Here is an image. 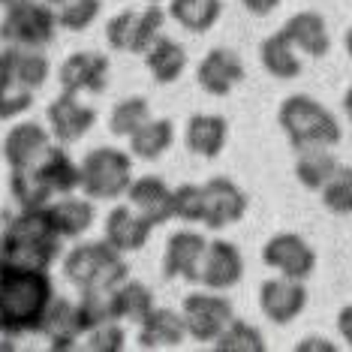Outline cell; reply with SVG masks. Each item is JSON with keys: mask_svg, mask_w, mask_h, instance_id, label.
Listing matches in <instances>:
<instances>
[{"mask_svg": "<svg viewBox=\"0 0 352 352\" xmlns=\"http://www.w3.org/2000/svg\"><path fill=\"white\" fill-rule=\"evenodd\" d=\"M343 43H346V54H349V60H352V28L346 30V39H343Z\"/></svg>", "mask_w": 352, "mask_h": 352, "instance_id": "cell-45", "label": "cell"}, {"mask_svg": "<svg viewBox=\"0 0 352 352\" xmlns=\"http://www.w3.org/2000/svg\"><path fill=\"white\" fill-rule=\"evenodd\" d=\"M196 82L208 97H229L244 82V60L232 49H211L199 60Z\"/></svg>", "mask_w": 352, "mask_h": 352, "instance_id": "cell-17", "label": "cell"}, {"mask_svg": "<svg viewBox=\"0 0 352 352\" xmlns=\"http://www.w3.org/2000/svg\"><path fill=\"white\" fill-rule=\"evenodd\" d=\"M181 316L187 325V338H193L199 343H214L220 338V331L232 322L235 307L223 292L202 289V292H190L181 301Z\"/></svg>", "mask_w": 352, "mask_h": 352, "instance_id": "cell-8", "label": "cell"}, {"mask_svg": "<svg viewBox=\"0 0 352 352\" xmlns=\"http://www.w3.org/2000/svg\"><path fill=\"white\" fill-rule=\"evenodd\" d=\"M172 142H175V124L169 118H148V121L130 135V154L135 160L154 163V160H160L172 148Z\"/></svg>", "mask_w": 352, "mask_h": 352, "instance_id": "cell-30", "label": "cell"}, {"mask_svg": "<svg viewBox=\"0 0 352 352\" xmlns=\"http://www.w3.org/2000/svg\"><path fill=\"white\" fill-rule=\"evenodd\" d=\"M52 298L54 283L49 271L6 265L0 274V334H36Z\"/></svg>", "mask_w": 352, "mask_h": 352, "instance_id": "cell-1", "label": "cell"}, {"mask_svg": "<svg viewBox=\"0 0 352 352\" xmlns=\"http://www.w3.org/2000/svg\"><path fill=\"white\" fill-rule=\"evenodd\" d=\"M28 169H34V175L43 181V187L49 190L52 199L67 196V193H76L78 181H82L78 163L69 157L67 145H58V142H54V145L45 151V154L39 157L34 166H28Z\"/></svg>", "mask_w": 352, "mask_h": 352, "instance_id": "cell-19", "label": "cell"}, {"mask_svg": "<svg viewBox=\"0 0 352 352\" xmlns=\"http://www.w3.org/2000/svg\"><path fill=\"white\" fill-rule=\"evenodd\" d=\"M244 277V256L232 241H208L202 265H199V280L196 283L202 289H214V292H229L241 283Z\"/></svg>", "mask_w": 352, "mask_h": 352, "instance_id": "cell-13", "label": "cell"}, {"mask_svg": "<svg viewBox=\"0 0 352 352\" xmlns=\"http://www.w3.org/2000/svg\"><path fill=\"white\" fill-rule=\"evenodd\" d=\"M58 36V12L45 0H19L10 3L0 19V39L21 49H45Z\"/></svg>", "mask_w": 352, "mask_h": 352, "instance_id": "cell-6", "label": "cell"}, {"mask_svg": "<svg viewBox=\"0 0 352 352\" xmlns=\"http://www.w3.org/2000/svg\"><path fill=\"white\" fill-rule=\"evenodd\" d=\"M166 21V12L160 6H145V10H124L106 25V43L115 52L126 54H145L151 43L160 36Z\"/></svg>", "mask_w": 352, "mask_h": 352, "instance_id": "cell-7", "label": "cell"}, {"mask_svg": "<svg viewBox=\"0 0 352 352\" xmlns=\"http://www.w3.org/2000/svg\"><path fill=\"white\" fill-rule=\"evenodd\" d=\"M126 202H130L142 217H148L154 223V229L172 220V187L160 178V175L133 178L130 190H126Z\"/></svg>", "mask_w": 352, "mask_h": 352, "instance_id": "cell-20", "label": "cell"}, {"mask_svg": "<svg viewBox=\"0 0 352 352\" xmlns=\"http://www.w3.org/2000/svg\"><path fill=\"white\" fill-rule=\"evenodd\" d=\"M205 247H208V241H205L202 232L178 229L175 235H169L166 250H163V277L166 280H187V283H196Z\"/></svg>", "mask_w": 352, "mask_h": 352, "instance_id": "cell-16", "label": "cell"}, {"mask_svg": "<svg viewBox=\"0 0 352 352\" xmlns=\"http://www.w3.org/2000/svg\"><path fill=\"white\" fill-rule=\"evenodd\" d=\"M259 60H262V69H265L268 76L280 78V82L298 78L301 67H304V63H301V52L295 49V43L283 34V30H277V34H271V36L262 39Z\"/></svg>", "mask_w": 352, "mask_h": 352, "instance_id": "cell-27", "label": "cell"}, {"mask_svg": "<svg viewBox=\"0 0 352 352\" xmlns=\"http://www.w3.org/2000/svg\"><path fill=\"white\" fill-rule=\"evenodd\" d=\"M343 111H346V118H349V124H352V87L343 94Z\"/></svg>", "mask_w": 352, "mask_h": 352, "instance_id": "cell-44", "label": "cell"}, {"mask_svg": "<svg viewBox=\"0 0 352 352\" xmlns=\"http://www.w3.org/2000/svg\"><path fill=\"white\" fill-rule=\"evenodd\" d=\"M45 211H49L54 229H58V235L63 238V241H69V238H82L85 232L94 226V220H97L94 199H87V196L82 199L76 193L52 199V202L45 205Z\"/></svg>", "mask_w": 352, "mask_h": 352, "instance_id": "cell-23", "label": "cell"}, {"mask_svg": "<svg viewBox=\"0 0 352 352\" xmlns=\"http://www.w3.org/2000/svg\"><path fill=\"white\" fill-rule=\"evenodd\" d=\"M109 73H111V63L106 54L100 52H73L67 60L60 63L58 69V82L60 91L67 94H102L109 87Z\"/></svg>", "mask_w": 352, "mask_h": 352, "instance_id": "cell-14", "label": "cell"}, {"mask_svg": "<svg viewBox=\"0 0 352 352\" xmlns=\"http://www.w3.org/2000/svg\"><path fill=\"white\" fill-rule=\"evenodd\" d=\"M187 338L181 310L154 307L139 322V346L142 349H178Z\"/></svg>", "mask_w": 352, "mask_h": 352, "instance_id": "cell-24", "label": "cell"}, {"mask_svg": "<svg viewBox=\"0 0 352 352\" xmlns=\"http://www.w3.org/2000/svg\"><path fill=\"white\" fill-rule=\"evenodd\" d=\"M166 15L190 34H205L220 21L223 0H169Z\"/></svg>", "mask_w": 352, "mask_h": 352, "instance_id": "cell-32", "label": "cell"}, {"mask_svg": "<svg viewBox=\"0 0 352 352\" xmlns=\"http://www.w3.org/2000/svg\"><path fill=\"white\" fill-rule=\"evenodd\" d=\"M280 30H283V34L295 43V49H298L301 54H307V58H325V54L331 52L328 21L319 12H314V10L295 12Z\"/></svg>", "mask_w": 352, "mask_h": 352, "instance_id": "cell-25", "label": "cell"}, {"mask_svg": "<svg viewBox=\"0 0 352 352\" xmlns=\"http://www.w3.org/2000/svg\"><path fill=\"white\" fill-rule=\"evenodd\" d=\"M34 106V91L3 76L0 82V121H15Z\"/></svg>", "mask_w": 352, "mask_h": 352, "instance_id": "cell-39", "label": "cell"}, {"mask_svg": "<svg viewBox=\"0 0 352 352\" xmlns=\"http://www.w3.org/2000/svg\"><path fill=\"white\" fill-rule=\"evenodd\" d=\"M111 301H115L118 322H133V325H139L142 319L157 307L151 286H145L142 280H130V277L121 280V283L111 289Z\"/></svg>", "mask_w": 352, "mask_h": 352, "instance_id": "cell-31", "label": "cell"}, {"mask_svg": "<svg viewBox=\"0 0 352 352\" xmlns=\"http://www.w3.org/2000/svg\"><path fill=\"white\" fill-rule=\"evenodd\" d=\"M277 124L295 151L314 148V145L334 148L343 135L338 118H334L319 100L310 97V94H292V97H286L280 102Z\"/></svg>", "mask_w": 352, "mask_h": 352, "instance_id": "cell-3", "label": "cell"}, {"mask_svg": "<svg viewBox=\"0 0 352 352\" xmlns=\"http://www.w3.org/2000/svg\"><path fill=\"white\" fill-rule=\"evenodd\" d=\"M280 3H283V0H241V6L250 15H256V19H265V15H271Z\"/></svg>", "mask_w": 352, "mask_h": 352, "instance_id": "cell-41", "label": "cell"}, {"mask_svg": "<svg viewBox=\"0 0 352 352\" xmlns=\"http://www.w3.org/2000/svg\"><path fill=\"white\" fill-rule=\"evenodd\" d=\"M43 338H49L52 349H76L82 346V325H78V314H76V301L54 295L49 310H45L39 331Z\"/></svg>", "mask_w": 352, "mask_h": 352, "instance_id": "cell-22", "label": "cell"}, {"mask_svg": "<svg viewBox=\"0 0 352 352\" xmlns=\"http://www.w3.org/2000/svg\"><path fill=\"white\" fill-rule=\"evenodd\" d=\"M63 238L58 235L54 223L45 208H19V214L6 223L0 235L6 265L19 268H43L49 271L60 259Z\"/></svg>", "mask_w": 352, "mask_h": 352, "instance_id": "cell-2", "label": "cell"}, {"mask_svg": "<svg viewBox=\"0 0 352 352\" xmlns=\"http://www.w3.org/2000/svg\"><path fill=\"white\" fill-rule=\"evenodd\" d=\"M217 352H265V338L256 325H250L247 319L232 316V322L220 331V338L214 340Z\"/></svg>", "mask_w": 352, "mask_h": 352, "instance_id": "cell-34", "label": "cell"}, {"mask_svg": "<svg viewBox=\"0 0 352 352\" xmlns=\"http://www.w3.org/2000/svg\"><path fill=\"white\" fill-rule=\"evenodd\" d=\"M205 190V205H202V223L208 229H229L244 220L247 208V193L238 187L232 178H211L202 184Z\"/></svg>", "mask_w": 352, "mask_h": 352, "instance_id": "cell-12", "label": "cell"}, {"mask_svg": "<svg viewBox=\"0 0 352 352\" xmlns=\"http://www.w3.org/2000/svg\"><path fill=\"white\" fill-rule=\"evenodd\" d=\"M151 232H154V223H151L148 217H142L130 202L115 205L109 211L106 223H102V238H106L115 250H121L124 256L126 253H139L142 247L148 244Z\"/></svg>", "mask_w": 352, "mask_h": 352, "instance_id": "cell-18", "label": "cell"}, {"mask_svg": "<svg viewBox=\"0 0 352 352\" xmlns=\"http://www.w3.org/2000/svg\"><path fill=\"white\" fill-rule=\"evenodd\" d=\"M148 118H154V115H151V106H148L145 97H124L115 109H111L109 130L115 135H121V139H130Z\"/></svg>", "mask_w": 352, "mask_h": 352, "instance_id": "cell-35", "label": "cell"}, {"mask_svg": "<svg viewBox=\"0 0 352 352\" xmlns=\"http://www.w3.org/2000/svg\"><path fill=\"white\" fill-rule=\"evenodd\" d=\"M338 331L346 346H352V304H346V307L338 314Z\"/></svg>", "mask_w": 352, "mask_h": 352, "instance_id": "cell-42", "label": "cell"}, {"mask_svg": "<svg viewBox=\"0 0 352 352\" xmlns=\"http://www.w3.org/2000/svg\"><path fill=\"white\" fill-rule=\"evenodd\" d=\"M142 58H145V67L157 85L178 82L184 76V69H187V52H184V45L163 34L151 43V49L142 54Z\"/></svg>", "mask_w": 352, "mask_h": 352, "instance_id": "cell-28", "label": "cell"}, {"mask_svg": "<svg viewBox=\"0 0 352 352\" xmlns=\"http://www.w3.org/2000/svg\"><path fill=\"white\" fill-rule=\"evenodd\" d=\"M52 145H54V139L45 124L19 121L6 130L0 151H3V160L12 172V169H28V166H34Z\"/></svg>", "mask_w": 352, "mask_h": 352, "instance_id": "cell-15", "label": "cell"}, {"mask_svg": "<svg viewBox=\"0 0 352 352\" xmlns=\"http://www.w3.org/2000/svg\"><path fill=\"white\" fill-rule=\"evenodd\" d=\"M124 346H126V331L118 319L115 322L91 328V331H85V338H82V349H87V352H121Z\"/></svg>", "mask_w": 352, "mask_h": 352, "instance_id": "cell-40", "label": "cell"}, {"mask_svg": "<svg viewBox=\"0 0 352 352\" xmlns=\"http://www.w3.org/2000/svg\"><path fill=\"white\" fill-rule=\"evenodd\" d=\"M76 314H78V325H82V338L85 331L106 322H115V301H111V289H82L76 301Z\"/></svg>", "mask_w": 352, "mask_h": 352, "instance_id": "cell-33", "label": "cell"}, {"mask_svg": "<svg viewBox=\"0 0 352 352\" xmlns=\"http://www.w3.org/2000/svg\"><path fill=\"white\" fill-rule=\"evenodd\" d=\"M78 172V190L87 199H121L133 184V154L115 145H100L82 157Z\"/></svg>", "mask_w": 352, "mask_h": 352, "instance_id": "cell-5", "label": "cell"}, {"mask_svg": "<svg viewBox=\"0 0 352 352\" xmlns=\"http://www.w3.org/2000/svg\"><path fill=\"white\" fill-rule=\"evenodd\" d=\"M0 63H3V76L12 82L39 91L45 85V78L52 73V63L43 54V49H21V45H6V52H0Z\"/></svg>", "mask_w": 352, "mask_h": 352, "instance_id": "cell-26", "label": "cell"}, {"mask_svg": "<svg viewBox=\"0 0 352 352\" xmlns=\"http://www.w3.org/2000/svg\"><path fill=\"white\" fill-rule=\"evenodd\" d=\"M338 157L331 154V148L314 145V148H298V157H295V181L301 184L310 193H319V190L328 184L334 172H338Z\"/></svg>", "mask_w": 352, "mask_h": 352, "instance_id": "cell-29", "label": "cell"}, {"mask_svg": "<svg viewBox=\"0 0 352 352\" xmlns=\"http://www.w3.org/2000/svg\"><path fill=\"white\" fill-rule=\"evenodd\" d=\"M102 0H67L63 6H58V28L69 30V34H82L100 19Z\"/></svg>", "mask_w": 352, "mask_h": 352, "instance_id": "cell-37", "label": "cell"}, {"mask_svg": "<svg viewBox=\"0 0 352 352\" xmlns=\"http://www.w3.org/2000/svg\"><path fill=\"white\" fill-rule=\"evenodd\" d=\"M295 352H334V343L325 340V338H304Z\"/></svg>", "mask_w": 352, "mask_h": 352, "instance_id": "cell-43", "label": "cell"}, {"mask_svg": "<svg viewBox=\"0 0 352 352\" xmlns=\"http://www.w3.org/2000/svg\"><path fill=\"white\" fill-rule=\"evenodd\" d=\"M63 274L78 292L115 289L121 280H126V259L106 238L102 241H82L63 256Z\"/></svg>", "mask_w": 352, "mask_h": 352, "instance_id": "cell-4", "label": "cell"}, {"mask_svg": "<svg viewBox=\"0 0 352 352\" xmlns=\"http://www.w3.org/2000/svg\"><path fill=\"white\" fill-rule=\"evenodd\" d=\"M202 205H205L202 184H181V187L172 190V217L184 223H202Z\"/></svg>", "mask_w": 352, "mask_h": 352, "instance_id": "cell-38", "label": "cell"}, {"mask_svg": "<svg viewBox=\"0 0 352 352\" xmlns=\"http://www.w3.org/2000/svg\"><path fill=\"white\" fill-rule=\"evenodd\" d=\"M304 307H307V286H304V280L274 274L259 286V310L268 322L289 325L304 314Z\"/></svg>", "mask_w": 352, "mask_h": 352, "instance_id": "cell-11", "label": "cell"}, {"mask_svg": "<svg viewBox=\"0 0 352 352\" xmlns=\"http://www.w3.org/2000/svg\"><path fill=\"white\" fill-rule=\"evenodd\" d=\"M45 3H49V6H54V10H58V6H63V3H67V0H45Z\"/></svg>", "mask_w": 352, "mask_h": 352, "instance_id": "cell-46", "label": "cell"}, {"mask_svg": "<svg viewBox=\"0 0 352 352\" xmlns=\"http://www.w3.org/2000/svg\"><path fill=\"white\" fill-rule=\"evenodd\" d=\"M0 3H3V6H10V3H19V0H0Z\"/></svg>", "mask_w": 352, "mask_h": 352, "instance_id": "cell-48", "label": "cell"}, {"mask_svg": "<svg viewBox=\"0 0 352 352\" xmlns=\"http://www.w3.org/2000/svg\"><path fill=\"white\" fill-rule=\"evenodd\" d=\"M262 262L274 271V274L307 280L316 271V253L307 244V238L295 235V232H277L262 247Z\"/></svg>", "mask_w": 352, "mask_h": 352, "instance_id": "cell-10", "label": "cell"}, {"mask_svg": "<svg viewBox=\"0 0 352 352\" xmlns=\"http://www.w3.org/2000/svg\"><path fill=\"white\" fill-rule=\"evenodd\" d=\"M229 142V124L223 115H211V111H199L184 126V145L193 157L202 160H217Z\"/></svg>", "mask_w": 352, "mask_h": 352, "instance_id": "cell-21", "label": "cell"}, {"mask_svg": "<svg viewBox=\"0 0 352 352\" xmlns=\"http://www.w3.org/2000/svg\"><path fill=\"white\" fill-rule=\"evenodd\" d=\"M319 199H322L325 211L338 214V217L352 214V166H338V172L319 190Z\"/></svg>", "mask_w": 352, "mask_h": 352, "instance_id": "cell-36", "label": "cell"}, {"mask_svg": "<svg viewBox=\"0 0 352 352\" xmlns=\"http://www.w3.org/2000/svg\"><path fill=\"white\" fill-rule=\"evenodd\" d=\"M3 268H6V259H3V250H0V274H3Z\"/></svg>", "mask_w": 352, "mask_h": 352, "instance_id": "cell-47", "label": "cell"}, {"mask_svg": "<svg viewBox=\"0 0 352 352\" xmlns=\"http://www.w3.org/2000/svg\"><path fill=\"white\" fill-rule=\"evenodd\" d=\"M94 124H97V111H94V106L82 102L78 94L60 91L49 102V109H45V126H49L52 139L58 145H76V142H82L94 130Z\"/></svg>", "mask_w": 352, "mask_h": 352, "instance_id": "cell-9", "label": "cell"}]
</instances>
